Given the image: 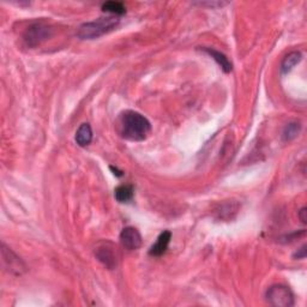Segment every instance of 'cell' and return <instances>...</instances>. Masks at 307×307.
I'll return each mask as SVG.
<instances>
[{"label": "cell", "instance_id": "cell-1", "mask_svg": "<svg viewBox=\"0 0 307 307\" xmlns=\"http://www.w3.org/2000/svg\"><path fill=\"white\" fill-rule=\"evenodd\" d=\"M118 131L123 138L132 142H140L149 136L151 124L140 113L135 110H125L118 119Z\"/></svg>", "mask_w": 307, "mask_h": 307}, {"label": "cell", "instance_id": "cell-2", "mask_svg": "<svg viewBox=\"0 0 307 307\" xmlns=\"http://www.w3.org/2000/svg\"><path fill=\"white\" fill-rule=\"evenodd\" d=\"M119 19L117 16H106V17H100L95 21L83 23L77 31V36L81 40H94L107 32L112 31L117 27Z\"/></svg>", "mask_w": 307, "mask_h": 307}, {"label": "cell", "instance_id": "cell-3", "mask_svg": "<svg viewBox=\"0 0 307 307\" xmlns=\"http://www.w3.org/2000/svg\"><path fill=\"white\" fill-rule=\"evenodd\" d=\"M52 32H53V29L48 24H45L42 22L32 23L24 31L23 40L28 47H37L52 36Z\"/></svg>", "mask_w": 307, "mask_h": 307}, {"label": "cell", "instance_id": "cell-4", "mask_svg": "<svg viewBox=\"0 0 307 307\" xmlns=\"http://www.w3.org/2000/svg\"><path fill=\"white\" fill-rule=\"evenodd\" d=\"M265 298L271 306L292 307L294 305V294L288 287L274 285L266 290Z\"/></svg>", "mask_w": 307, "mask_h": 307}, {"label": "cell", "instance_id": "cell-5", "mask_svg": "<svg viewBox=\"0 0 307 307\" xmlns=\"http://www.w3.org/2000/svg\"><path fill=\"white\" fill-rule=\"evenodd\" d=\"M120 243L127 251H136L142 246V235L135 227H126L120 233Z\"/></svg>", "mask_w": 307, "mask_h": 307}, {"label": "cell", "instance_id": "cell-6", "mask_svg": "<svg viewBox=\"0 0 307 307\" xmlns=\"http://www.w3.org/2000/svg\"><path fill=\"white\" fill-rule=\"evenodd\" d=\"M95 256L104 266L108 269H114L117 266L118 257L116 249L110 243H103L101 244L97 250L95 251Z\"/></svg>", "mask_w": 307, "mask_h": 307}, {"label": "cell", "instance_id": "cell-7", "mask_svg": "<svg viewBox=\"0 0 307 307\" xmlns=\"http://www.w3.org/2000/svg\"><path fill=\"white\" fill-rule=\"evenodd\" d=\"M2 249L4 252L8 253V256L6 254H3V263H4V265L6 269L9 271H11V273H16V274H21L22 270L25 269L24 264L19 258L16 256V254L12 252L10 249H6V246L4 244H3Z\"/></svg>", "mask_w": 307, "mask_h": 307}, {"label": "cell", "instance_id": "cell-8", "mask_svg": "<svg viewBox=\"0 0 307 307\" xmlns=\"http://www.w3.org/2000/svg\"><path fill=\"white\" fill-rule=\"evenodd\" d=\"M171 239H172L171 232L169 231L162 232V233L159 235L156 243L154 244L151 247H150V250H149L150 256H154V257L162 256V254L167 251L168 245H169V243H171Z\"/></svg>", "mask_w": 307, "mask_h": 307}, {"label": "cell", "instance_id": "cell-9", "mask_svg": "<svg viewBox=\"0 0 307 307\" xmlns=\"http://www.w3.org/2000/svg\"><path fill=\"white\" fill-rule=\"evenodd\" d=\"M203 51L207 54L210 55V57L214 59L218 65H220V67L223 70V72L226 73L231 72L232 68H233V65H232L229 59H228L223 53H221V52H218L216 50H212V48H203Z\"/></svg>", "mask_w": 307, "mask_h": 307}, {"label": "cell", "instance_id": "cell-10", "mask_svg": "<svg viewBox=\"0 0 307 307\" xmlns=\"http://www.w3.org/2000/svg\"><path fill=\"white\" fill-rule=\"evenodd\" d=\"M93 140V130L89 124H82L76 132V142L80 146L89 145Z\"/></svg>", "mask_w": 307, "mask_h": 307}, {"label": "cell", "instance_id": "cell-11", "mask_svg": "<svg viewBox=\"0 0 307 307\" xmlns=\"http://www.w3.org/2000/svg\"><path fill=\"white\" fill-rule=\"evenodd\" d=\"M301 59H302V54L298 51L290 52V53L287 54L286 57L283 58L282 64H281V71H282V73L290 72V71L294 68V66L301 61Z\"/></svg>", "mask_w": 307, "mask_h": 307}, {"label": "cell", "instance_id": "cell-12", "mask_svg": "<svg viewBox=\"0 0 307 307\" xmlns=\"http://www.w3.org/2000/svg\"><path fill=\"white\" fill-rule=\"evenodd\" d=\"M133 195H135V191H133L131 185H120L114 191V196H116V199L119 203L130 202L133 198Z\"/></svg>", "mask_w": 307, "mask_h": 307}, {"label": "cell", "instance_id": "cell-13", "mask_svg": "<svg viewBox=\"0 0 307 307\" xmlns=\"http://www.w3.org/2000/svg\"><path fill=\"white\" fill-rule=\"evenodd\" d=\"M300 130H301V125H300V123H298V122L288 123L282 131V139L285 140V142H290V140H293L294 138L298 137V135L300 133Z\"/></svg>", "mask_w": 307, "mask_h": 307}, {"label": "cell", "instance_id": "cell-14", "mask_svg": "<svg viewBox=\"0 0 307 307\" xmlns=\"http://www.w3.org/2000/svg\"><path fill=\"white\" fill-rule=\"evenodd\" d=\"M238 209H239V205H238V203H234V202H228V203H224L220 208V210H218L220 218H226V220L233 218V215L237 214Z\"/></svg>", "mask_w": 307, "mask_h": 307}, {"label": "cell", "instance_id": "cell-15", "mask_svg": "<svg viewBox=\"0 0 307 307\" xmlns=\"http://www.w3.org/2000/svg\"><path fill=\"white\" fill-rule=\"evenodd\" d=\"M102 10L104 12H109L113 16L123 15L126 12V8L123 3L119 2H107L102 4Z\"/></svg>", "mask_w": 307, "mask_h": 307}, {"label": "cell", "instance_id": "cell-16", "mask_svg": "<svg viewBox=\"0 0 307 307\" xmlns=\"http://www.w3.org/2000/svg\"><path fill=\"white\" fill-rule=\"evenodd\" d=\"M294 259H305L306 258V245H303L301 249L296 251L295 253L293 254Z\"/></svg>", "mask_w": 307, "mask_h": 307}, {"label": "cell", "instance_id": "cell-17", "mask_svg": "<svg viewBox=\"0 0 307 307\" xmlns=\"http://www.w3.org/2000/svg\"><path fill=\"white\" fill-rule=\"evenodd\" d=\"M306 214H307V211H306V208H302L301 210L299 211V218H300V221L302 222L303 224H306V222H307V217H306Z\"/></svg>", "mask_w": 307, "mask_h": 307}, {"label": "cell", "instance_id": "cell-18", "mask_svg": "<svg viewBox=\"0 0 307 307\" xmlns=\"http://www.w3.org/2000/svg\"><path fill=\"white\" fill-rule=\"evenodd\" d=\"M110 171H112V172H113V174H114V175H117V176H122V175H123V173H124L123 171H119V169H118L117 167L114 168L113 166H110Z\"/></svg>", "mask_w": 307, "mask_h": 307}]
</instances>
